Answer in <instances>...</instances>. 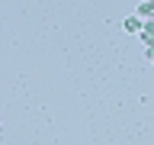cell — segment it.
Wrapping results in <instances>:
<instances>
[{
	"label": "cell",
	"mask_w": 154,
	"mask_h": 145,
	"mask_svg": "<svg viewBox=\"0 0 154 145\" xmlns=\"http://www.w3.org/2000/svg\"><path fill=\"white\" fill-rule=\"evenodd\" d=\"M138 16H148V19H154V3H151V0H144L141 7H138Z\"/></svg>",
	"instance_id": "cell-2"
},
{
	"label": "cell",
	"mask_w": 154,
	"mask_h": 145,
	"mask_svg": "<svg viewBox=\"0 0 154 145\" xmlns=\"http://www.w3.org/2000/svg\"><path fill=\"white\" fill-rule=\"evenodd\" d=\"M122 29H125V32H141V19H138V16H128L122 23Z\"/></svg>",
	"instance_id": "cell-1"
},
{
	"label": "cell",
	"mask_w": 154,
	"mask_h": 145,
	"mask_svg": "<svg viewBox=\"0 0 154 145\" xmlns=\"http://www.w3.org/2000/svg\"><path fill=\"white\" fill-rule=\"evenodd\" d=\"M144 52H148V58H151V61H154V45H148V48H144Z\"/></svg>",
	"instance_id": "cell-3"
}]
</instances>
